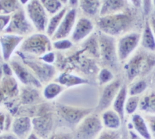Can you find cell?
Returning a JSON list of instances; mask_svg holds the SVG:
<instances>
[{
	"label": "cell",
	"instance_id": "6da1fadb",
	"mask_svg": "<svg viewBox=\"0 0 155 139\" xmlns=\"http://www.w3.org/2000/svg\"><path fill=\"white\" fill-rule=\"evenodd\" d=\"M130 23V16L126 13H115L104 16L97 21L99 28L109 36L122 34L128 28Z\"/></svg>",
	"mask_w": 155,
	"mask_h": 139
},
{
	"label": "cell",
	"instance_id": "7a4b0ae2",
	"mask_svg": "<svg viewBox=\"0 0 155 139\" xmlns=\"http://www.w3.org/2000/svg\"><path fill=\"white\" fill-rule=\"evenodd\" d=\"M155 65V57L144 53H138L128 62L126 65L127 77L130 80L145 74Z\"/></svg>",
	"mask_w": 155,
	"mask_h": 139
},
{
	"label": "cell",
	"instance_id": "3957f363",
	"mask_svg": "<svg viewBox=\"0 0 155 139\" xmlns=\"http://www.w3.org/2000/svg\"><path fill=\"white\" fill-rule=\"evenodd\" d=\"M102 129L101 121L97 116L87 117L78 128V137L80 139H93Z\"/></svg>",
	"mask_w": 155,
	"mask_h": 139
},
{
	"label": "cell",
	"instance_id": "277c9868",
	"mask_svg": "<svg viewBox=\"0 0 155 139\" xmlns=\"http://www.w3.org/2000/svg\"><path fill=\"white\" fill-rule=\"evenodd\" d=\"M140 40V34L131 33L122 37L117 45V55L119 60L127 59L138 45Z\"/></svg>",
	"mask_w": 155,
	"mask_h": 139
},
{
	"label": "cell",
	"instance_id": "5b68a950",
	"mask_svg": "<svg viewBox=\"0 0 155 139\" xmlns=\"http://www.w3.org/2000/svg\"><path fill=\"white\" fill-rule=\"evenodd\" d=\"M99 40L100 52L103 60L107 64H114L117 57L114 39L106 34H101Z\"/></svg>",
	"mask_w": 155,
	"mask_h": 139
},
{
	"label": "cell",
	"instance_id": "8992f818",
	"mask_svg": "<svg viewBox=\"0 0 155 139\" xmlns=\"http://www.w3.org/2000/svg\"><path fill=\"white\" fill-rule=\"evenodd\" d=\"M120 87L119 80H115L108 84L103 90L97 110L102 111L108 108L114 100Z\"/></svg>",
	"mask_w": 155,
	"mask_h": 139
},
{
	"label": "cell",
	"instance_id": "52a82bcc",
	"mask_svg": "<svg viewBox=\"0 0 155 139\" xmlns=\"http://www.w3.org/2000/svg\"><path fill=\"white\" fill-rule=\"evenodd\" d=\"M58 112L67 121L74 124L78 123L82 118L88 115L91 110L60 105L58 106Z\"/></svg>",
	"mask_w": 155,
	"mask_h": 139
},
{
	"label": "cell",
	"instance_id": "ba28073f",
	"mask_svg": "<svg viewBox=\"0 0 155 139\" xmlns=\"http://www.w3.org/2000/svg\"><path fill=\"white\" fill-rule=\"evenodd\" d=\"M28 10L31 19L39 30H44L46 17L44 11L37 1H33L28 7Z\"/></svg>",
	"mask_w": 155,
	"mask_h": 139
},
{
	"label": "cell",
	"instance_id": "9c48e42d",
	"mask_svg": "<svg viewBox=\"0 0 155 139\" xmlns=\"http://www.w3.org/2000/svg\"><path fill=\"white\" fill-rule=\"evenodd\" d=\"M34 129L42 137H45L49 134L52 124V117L50 114H45L40 117H35L32 120Z\"/></svg>",
	"mask_w": 155,
	"mask_h": 139
},
{
	"label": "cell",
	"instance_id": "30bf717a",
	"mask_svg": "<svg viewBox=\"0 0 155 139\" xmlns=\"http://www.w3.org/2000/svg\"><path fill=\"white\" fill-rule=\"evenodd\" d=\"M47 39L42 35H34L29 38L25 44L26 50L35 53H42L47 48Z\"/></svg>",
	"mask_w": 155,
	"mask_h": 139
},
{
	"label": "cell",
	"instance_id": "8fae6325",
	"mask_svg": "<svg viewBox=\"0 0 155 139\" xmlns=\"http://www.w3.org/2000/svg\"><path fill=\"white\" fill-rule=\"evenodd\" d=\"M127 94V86L125 85H124L120 87L117 95L114 100L113 103L114 111L119 115L122 122L124 121V109L126 102Z\"/></svg>",
	"mask_w": 155,
	"mask_h": 139
},
{
	"label": "cell",
	"instance_id": "7c38bea8",
	"mask_svg": "<svg viewBox=\"0 0 155 139\" xmlns=\"http://www.w3.org/2000/svg\"><path fill=\"white\" fill-rule=\"evenodd\" d=\"M31 128V121L27 117H21L15 120L12 129L15 135L22 138L30 131Z\"/></svg>",
	"mask_w": 155,
	"mask_h": 139
},
{
	"label": "cell",
	"instance_id": "4fadbf2b",
	"mask_svg": "<svg viewBox=\"0 0 155 139\" xmlns=\"http://www.w3.org/2000/svg\"><path fill=\"white\" fill-rule=\"evenodd\" d=\"M93 29L91 22L87 19H81L79 21L73 34L74 40H79L88 35Z\"/></svg>",
	"mask_w": 155,
	"mask_h": 139
},
{
	"label": "cell",
	"instance_id": "5bb4252c",
	"mask_svg": "<svg viewBox=\"0 0 155 139\" xmlns=\"http://www.w3.org/2000/svg\"><path fill=\"white\" fill-rule=\"evenodd\" d=\"M74 18L75 11L74 10H71L67 15L66 17L61 23L58 31L55 34V37L62 38L66 36L73 26Z\"/></svg>",
	"mask_w": 155,
	"mask_h": 139
},
{
	"label": "cell",
	"instance_id": "9a60e30c",
	"mask_svg": "<svg viewBox=\"0 0 155 139\" xmlns=\"http://www.w3.org/2000/svg\"><path fill=\"white\" fill-rule=\"evenodd\" d=\"M141 44L146 49L155 51V37L148 22H147L143 31Z\"/></svg>",
	"mask_w": 155,
	"mask_h": 139
},
{
	"label": "cell",
	"instance_id": "2e32d148",
	"mask_svg": "<svg viewBox=\"0 0 155 139\" xmlns=\"http://www.w3.org/2000/svg\"><path fill=\"white\" fill-rule=\"evenodd\" d=\"M125 5L124 1H105L101 10L100 14L102 16L115 14L122 9Z\"/></svg>",
	"mask_w": 155,
	"mask_h": 139
},
{
	"label": "cell",
	"instance_id": "e0dca14e",
	"mask_svg": "<svg viewBox=\"0 0 155 139\" xmlns=\"http://www.w3.org/2000/svg\"><path fill=\"white\" fill-rule=\"evenodd\" d=\"M102 119L104 125L108 128L117 129L120 125V118L114 111L108 110L105 111L103 114Z\"/></svg>",
	"mask_w": 155,
	"mask_h": 139
},
{
	"label": "cell",
	"instance_id": "ac0fdd59",
	"mask_svg": "<svg viewBox=\"0 0 155 139\" xmlns=\"http://www.w3.org/2000/svg\"><path fill=\"white\" fill-rule=\"evenodd\" d=\"M133 125L136 131L145 139H151V135L145 122L144 119L139 114L132 117Z\"/></svg>",
	"mask_w": 155,
	"mask_h": 139
},
{
	"label": "cell",
	"instance_id": "d6986e66",
	"mask_svg": "<svg viewBox=\"0 0 155 139\" xmlns=\"http://www.w3.org/2000/svg\"><path fill=\"white\" fill-rule=\"evenodd\" d=\"M21 38L15 36H4L1 39V43L3 48L4 55L8 58L14 48L19 42Z\"/></svg>",
	"mask_w": 155,
	"mask_h": 139
},
{
	"label": "cell",
	"instance_id": "ffe728a7",
	"mask_svg": "<svg viewBox=\"0 0 155 139\" xmlns=\"http://www.w3.org/2000/svg\"><path fill=\"white\" fill-rule=\"evenodd\" d=\"M10 28L12 31L16 32L24 33L27 31L28 26L21 13H18L13 16Z\"/></svg>",
	"mask_w": 155,
	"mask_h": 139
},
{
	"label": "cell",
	"instance_id": "44dd1931",
	"mask_svg": "<svg viewBox=\"0 0 155 139\" xmlns=\"http://www.w3.org/2000/svg\"><path fill=\"white\" fill-rule=\"evenodd\" d=\"M13 68L16 73V74L18 76L19 79L25 83H33V84L38 85L37 81L32 77L31 75L30 74L27 72V71L22 67L19 64H18L16 62H13L12 63Z\"/></svg>",
	"mask_w": 155,
	"mask_h": 139
},
{
	"label": "cell",
	"instance_id": "7402d4cb",
	"mask_svg": "<svg viewBox=\"0 0 155 139\" xmlns=\"http://www.w3.org/2000/svg\"><path fill=\"white\" fill-rule=\"evenodd\" d=\"M30 65L33 68L37 74L43 80H47L52 74V69L50 66L45 65L43 63H29Z\"/></svg>",
	"mask_w": 155,
	"mask_h": 139
},
{
	"label": "cell",
	"instance_id": "603a6c76",
	"mask_svg": "<svg viewBox=\"0 0 155 139\" xmlns=\"http://www.w3.org/2000/svg\"><path fill=\"white\" fill-rule=\"evenodd\" d=\"M140 109L150 112H155V94L144 97L139 102Z\"/></svg>",
	"mask_w": 155,
	"mask_h": 139
},
{
	"label": "cell",
	"instance_id": "cb8c5ba5",
	"mask_svg": "<svg viewBox=\"0 0 155 139\" xmlns=\"http://www.w3.org/2000/svg\"><path fill=\"white\" fill-rule=\"evenodd\" d=\"M82 8L87 13L95 14L100 5L99 1H82L81 2Z\"/></svg>",
	"mask_w": 155,
	"mask_h": 139
},
{
	"label": "cell",
	"instance_id": "d4e9b609",
	"mask_svg": "<svg viewBox=\"0 0 155 139\" xmlns=\"http://www.w3.org/2000/svg\"><path fill=\"white\" fill-rule=\"evenodd\" d=\"M139 102L140 99L137 95L130 97L125 103V110L126 112L128 114H133L136 110Z\"/></svg>",
	"mask_w": 155,
	"mask_h": 139
},
{
	"label": "cell",
	"instance_id": "484cf974",
	"mask_svg": "<svg viewBox=\"0 0 155 139\" xmlns=\"http://www.w3.org/2000/svg\"><path fill=\"white\" fill-rule=\"evenodd\" d=\"M60 82H61L62 84H66L67 85L70 86L74 84L85 83L87 82V81L71 75L62 74L60 77Z\"/></svg>",
	"mask_w": 155,
	"mask_h": 139
},
{
	"label": "cell",
	"instance_id": "4316f807",
	"mask_svg": "<svg viewBox=\"0 0 155 139\" xmlns=\"http://www.w3.org/2000/svg\"><path fill=\"white\" fill-rule=\"evenodd\" d=\"M147 85L143 80H140L133 85L129 89V94L131 96H136L143 92L147 88Z\"/></svg>",
	"mask_w": 155,
	"mask_h": 139
},
{
	"label": "cell",
	"instance_id": "83f0119b",
	"mask_svg": "<svg viewBox=\"0 0 155 139\" xmlns=\"http://www.w3.org/2000/svg\"><path fill=\"white\" fill-rule=\"evenodd\" d=\"M61 88L56 84L49 85L45 89L44 95L48 99H51L56 97L61 91Z\"/></svg>",
	"mask_w": 155,
	"mask_h": 139
},
{
	"label": "cell",
	"instance_id": "f1b7e54d",
	"mask_svg": "<svg viewBox=\"0 0 155 139\" xmlns=\"http://www.w3.org/2000/svg\"><path fill=\"white\" fill-rule=\"evenodd\" d=\"M22 102L25 104L31 103L37 100L38 98V93L35 91L26 90L22 95Z\"/></svg>",
	"mask_w": 155,
	"mask_h": 139
},
{
	"label": "cell",
	"instance_id": "f546056e",
	"mask_svg": "<svg viewBox=\"0 0 155 139\" xmlns=\"http://www.w3.org/2000/svg\"><path fill=\"white\" fill-rule=\"evenodd\" d=\"M64 12H65V10H62L61 12H59L58 15L54 16L51 19L50 24H49V26H48V34H51L54 31L55 28L58 25V24L59 22V21L61 19L62 16L64 14Z\"/></svg>",
	"mask_w": 155,
	"mask_h": 139
},
{
	"label": "cell",
	"instance_id": "4dcf8cb0",
	"mask_svg": "<svg viewBox=\"0 0 155 139\" xmlns=\"http://www.w3.org/2000/svg\"><path fill=\"white\" fill-rule=\"evenodd\" d=\"M97 139H120V133L117 131H104L100 134Z\"/></svg>",
	"mask_w": 155,
	"mask_h": 139
},
{
	"label": "cell",
	"instance_id": "1f68e13d",
	"mask_svg": "<svg viewBox=\"0 0 155 139\" xmlns=\"http://www.w3.org/2000/svg\"><path fill=\"white\" fill-rule=\"evenodd\" d=\"M15 1H2L0 2V13H9L15 8Z\"/></svg>",
	"mask_w": 155,
	"mask_h": 139
},
{
	"label": "cell",
	"instance_id": "d6a6232c",
	"mask_svg": "<svg viewBox=\"0 0 155 139\" xmlns=\"http://www.w3.org/2000/svg\"><path fill=\"white\" fill-rule=\"evenodd\" d=\"M114 76L112 73L107 69H103L99 73V80L100 84H104L110 82L113 80Z\"/></svg>",
	"mask_w": 155,
	"mask_h": 139
},
{
	"label": "cell",
	"instance_id": "836d02e7",
	"mask_svg": "<svg viewBox=\"0 0 155 139\" xmlns=\"http://www.w3.org/2000/svg\"><path fill=\"white\" fill-rule=\"evenodd\" d=\"M43 4L46 7V8L52 12L54 13L56 10L59 9L61 6V4L58 1H42Z\"/></svg>",
	"mask_w": 155,
	"mask_h": 139
},
{
	"label": "cell",
	"instance_id": "e575fe53",
	"mask_svg": "<svg viewBox=\"0 0 155 139\" xmlns=\"http://www.w3.org/2000/svg\"><path fill=\"white\" fill-rule=\"evenodd\" d=\"M15 89L16 85H15V83L13 82L12 80L8 79L5 82L2 91L4 92V93H5L7 94H8L10 95H12Z\"/></svg>",
	"mask_w": 155,
	"mask_h": 139
},
{
	"label": "cell",
	"instance_id": "d590c367",
	"mask_svg": "<svg viewBox=\"0 0 155 139\" xmlns=\"http://www.w3.org/2000/svg\"><path fill=\"white\" fill-rule=\"evenodd\" d=\"M146 118L148 123L151 132L155 138V116L148 115L146 117Z\"/></svg>",
	"mask_w": 155,
	"mask_h": 139
},
{
	"label": "cell",
	"instance_id": "8d00e7d4",
	"mask_svg": "<svg viewBox=\"0 0 155 139\" xmlns=\"http://www.w3.org/2000/svg\"><path fill=\"white\" fill-rule=\"evenodd\" d=\"M48 139H73L72 136L69 134L61 133L52 135Z\"/></svg>",
	"mask_w": 155,
	"mask_h": 139
},
{
	"label": "cell",
	"instance_id": "74e56055",
	"mask_svg": "<svg viewBox=\"0 0 155 139\" xmlns=\"http://www.w3.org/2000/svg\"><path fill=\"white\" fill-rule=\"evenodd\" d=\"M71 45V43L68 41V40H62V41H59L55 44V47H57L58 48H67L69 47Z\"/></svg>",
	"mask_w": 155,
	"mask_h": 139
},
{
	"label": "cell",
	"instance_id": "f35d334b",
	"mask_svg": "<svg viewBox=\"0 0 155 139\" xmlns=\"http://www.w3.org/2000/svg\"><path fill=\"white\" fill-rule=\"evenodd\" d=\"M0 139H18V137L13 134H4L0 135Z\"/></svg>",
	"mask_w": 155,
	"mask_h": 139
},
{
	"label": "cell",
	"instance_id": "ab89813d",
	"mask_svg": "<svg viewBox=\"0 0 155 139\" xmlns=\"http://www.w3.org/2000/svg\"><path fill=\"white\" fill-rule=\"evenodd\" d=\"M4 115L2 113H0V131H2L4 129Z\"/></svg>",
	"mask_w": 155,
	"mask_h": 139
},
{
	"label": "cell",
	"instance_id": "60d3db41",
	"mask_svg": "<svg viewBox=\"0 0 155 139\" xmlns=\"http://www.w3.org/2000/svg\"><path fill=\"white\" fill-rule=\"evenodd\" d=\"M130 135V139H142L139 135H137L136 133H134L133 131H130L129 132Z\"/></svg>",
	"mask_w": 155,
	"mask_h": 139
},
{
	"label": "cell",
	"instance_id": "b9f144b4",
	"mask_svg": "<svg viewBox=\"0 0 155 139\" xmlns=\"http://www.w3.org/2000/svg\"><path fill=\"white\" fill-rule=\"evenodd\" d=\"M44 59H45V60L46 61L51 62L53 60V54H48L44 56Z\"/></svg>",
	"mask_w": 155,
	"mask_h": 139
},
{
	"label": "cell",
	"instance_id": "7bdbcfd3",
	"mask_svg": "<svg viewBox=\"0 0 155 139\" xmlns=\"http://www.w3.org/2000/svg\"><path fill=\"white\" fill-rule=\"evenodd\" d=\"M151 28L153 30V33L155 34V18H151Z\"/></svg>",
	"mask_w": 155,
	"mask_h": 139
},
{
	"label": "cell",
	"instance_id": "ee69618b",
	"mask_svg": "<svg viewBox=\"0 0 155 139\" xmlns=\"http://www.w3.org/2000/svg\"><path fill=\"white\" fill-rule=\"evenodd\" d=\"M6 22L4 18H0V30L4 26V25L5 24Z\"/></svg>",
	"mask_w": 155,
	"mask_h": 139
},
{
	"label": "cell",
	"instance_id": "f6af8a7d",
	"mask_svg": "<svg viewBox=\"0 0 155 139\" xmlns=\"http://www.w3.org/2000/svg\"><path fill=\"white\" fill-rule=\"evenodd\" d=\"M27 139H39L35 134H31L28 135Z\"/></svg>",
	"mask_w": 155,
	"mask_h": 139
},
{
	"label": "cell",
	"instance_id": "bcb514c9",
	"mask_svg": "<svg viewBox=\"0 0 155 139\" xmlns=\"http://www.w3.org/2000/svg\"><path fill=\"white\" fill-rule=\"evenodd\" d=\"M4 94V92L2 91H2L0 90V103H1V102L2 101V100H3Z\"/></svg>",
	"mask_w": 155,
	"mask_h": 139
},
{
	"label": "cell",
	"instance_id": "7dc6e473",
	"mask_svg": "<svg viewBox=\"0 0 155 139\" xmlns=\"http://www.w3.org/2000/svg\"><path fill=\"white\" fill-rule=\"evenodd\" d=\"M121 139H128V138H127V137H126L125 135H124L123 137H122Z\"/></svg>",
	"mask_w": 155,
	"mask_h": 139
},
{
	"label": "cell",
	"instance_id": "c3c4849f",
	"mask_svg": "<svg viewBox=\"0 0 155 139\" xmlns=\"http://www.w3.org/2000/svg\"><path fill=\"white\" fill-rule=\"evenodd\" d=\"M154 4H155V1H154Z\"/></svg>",
	"mask_w": 155,
	"mask_h": 139
},
{
	"label": "cell",
	"instance_id": "681fc988",
	"mask_svg": "<svg viewBox=\"0 0 155 139\" xmlns=\"http://www.w3.org/2000/svg\"><path fill=\"white\" fill-rule=\"evenodd\" d=\"M0 132H1V131H0Z\"/></svg>",
	"mask_w": 155,
	"mask_h": 139
}]
</instances>
